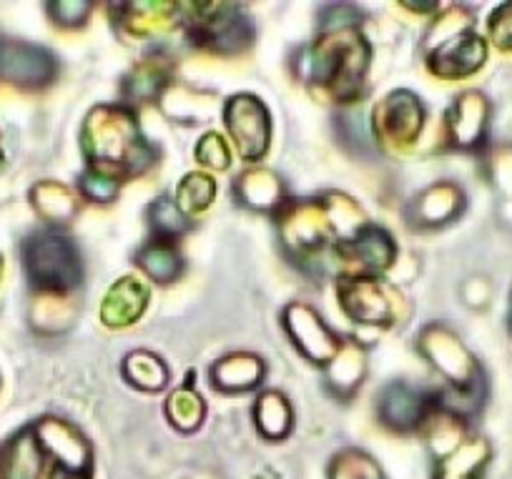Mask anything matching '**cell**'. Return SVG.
Wrapping results in <instances>:
<instances>
[{"instance_id":"cell-36","label":"cell","mask_w":512,"mask_h":479,"mask_svg":"<svg viewBox=\"0 0 512 479\" xmlns=\"http://www.w3.org/2000/svg\"><path fill=\"white\" fill-rule=\"evenodd\" d=\"M121 194V184H116L108 176L96 174V171L86 169L81 176H78V196L91 204H113Z\"/></svg>"},{"instance_id":"cell-11","label":"cell","mask_w":512,"mask_h":479,"mask_svg":"<svg viewBox=\"0 0 512 479\" xmlns=\"http://www.w3.org/2000/svg\"><path fill=\"white\" fill-rule=\"evenodd\" d=\"M425 118L427 108L417 93H412L410 88L390 91L372 108L374 143L382 151L402 156L417 146L422 128H425Z\"/></svg>"},{"instance_id":"cell-40","label":"cell","mask_w":512,"mask_h":479,"mask_svg":"<svg viewBox=\"0 0 512 479\" xmlns=\"http://www.w3.org/2000/svg\"><path fill=\"white\" fill-rule=\"evenodd\" d=\"M510 327H512V309H510Z\"/></svg>"},{"instance_id":"cell-6","label":"cell","mask_w":512,"mask_h":479,"mask_svg":"<svg viewBox=\"0 0 512 479\" xmlns=\"http://www.w3.org/2000/svg\"><path fill=\"white\" fill-rule=\"evenodd\" d=\"M28 284L46 296H68L83 284V259L76 241L61 229H41L23 241Z\"/></svg>"},{"instance_id":"cell-20","label":"cell","mask_w":512,"mask_h":479,"mask_svg":"<svg viewBox=\"0 0 512 479\" xmlns=\"http://www.w3.org/2000/svg\"><path fill=\"white\" fill-rule=\"evenodd\" d=\"M234 201L244 209L256 211V214L279 216L284 206L289 204V191L282 176L272 169H246L231 184Z\"/></svg>"},{"instance_id":"cell-27","label":"cell","mask_w":512,"mask_h":479,"mask_svg":"<svg viewBox=\"0 0 512 479\" xmlns=\"http://www.w3.org/2000/svg\"><path fill=\"white\" fill-rule=\"evenodd\" d=\"M121 377L128 387L146 394H159L169 387L171 372L169 364L151 349H134L121 362Z\"/></svg>"},{"instance_id":"cell-19","label":"cell","mask_w":512,"mask_h":479,"mask_svg":"<svg viewBox=\"0 0 512 479\" xmlns=\"http://www.w3.org/2000/svg\"><path fill=\"white\" fill-rule=\"evenodd\" d=\"M467 196L455 181H437L422 189L407 206V224L417 231H435L460 219Z\"/></svg>"},{"instance_id":"cell-17","label":"cell","mask_w":512,"mask_h":479,"mask_svg":"<svg viewBox=\"0 0 512 479\" xmlns=\"http://www.w3.org/2000/svg\"><path fill=\"white\" fill-rule=\"evenodd\" d=\"M490 128V101L480 91H465L455 96L445 113V136L455 151H480Z\"/></svg>"},{"instance_id":"cell-29","label":"cell","mask_w":512,"mask_h":479,"mask_svg":"<svg viewBox=\"0 0 512 479\" xmlns=\"http://www.w3.org/2000/svg\"><path fill=\"white\" fill-rule=\"evenodd\" d=\"M78 191L68 189L61 181H38L31 189V206L48 224H68L78 214Z\"/></svg>"},{"instance_id":"cell-28","label":"cell","mask_w":512,"mask_h":479,"mask_svg":"<svg viewBox=\"0 0 512 479\" xmlns=\"http://www.w3.org/2000/svg\"><path fill=\"white\" fill-rule=\"evenodd\" d=\"M134 264L149 276L154 284H174L181 279L186 269V261L181 256L179 246L174 241H159L149 239L134 256Z\"/></svg>"},{"instance_id":"cell-25","label":"cell","mask_w":512,"mask_h":479,"mask_svg":"<svg viewBox=\"0 0 512 479\" xmlns=\"http://www.w3.org/2000/svg\"><path fill=\"white\" fill-rule=\"evenodd\" d=\"M367 377V352L357 339H344L337 357L324 367L327 389L342 402H349Z\"/></svg>"},{"instance_id":"cell-22","label":"cell","mask_w":512,"mask_h":479,"mask_svg":"<svg viewBox=\"0 0 512 479\" xmlns=\"http://www.w3.org/2000/svg\"><path fill=\"white\" fill-rule=\"evenodd\" d=\"M267 379V362L256 352H229L209 369L211 389L219 394H246Z\"/></svg>"},{"instance_id":"cell-16","label":"cell","mask_w":512,"mask_h":479,"mask_svg":"<svg viewBox=\"0 0 512 479\" xmlns=\"http://www.w3.org/2000/svg\"><path fill=\"white\" fill-rule=\"evenodd\" d=\"M58 76V58L48 48L18 38H0V81L28 91L48 88Z\"/></svg>"},{"instance_id":"cell-32","label":"cell","mask_w":512,"mask_h":479,"mask_svg":"<svg viewBox=\"0 0 512 479\" xmlns=\"http://www.w3.org/2000/svg\"><path fill=\"white\" fill-rule=\"evenodd\" d=\"M216 191H219V186H216L214 176L204 174V171H191L181 179L174 201L189 219H194L214 204Z\"/></svg>"},{"instance_id":"cell-4","label":"cell","mask_w":512,"mask_h":479,"mask_svg":"<svg viewBox=\"0 0 512 479\" xmlns=\"http://www.w3.org/2000/svg\"><path fill=\"white\" fill-rule=\"evenodd\" d=\"M417 352L447 382V387L437 389L442 414L467 422L480 412L485 402V374L452 329L445 324H427L417 337Z\"/></svg>"},{"instance_id":"cell-5","label":"cell","mask_w":512,"mask_h":479,"mask_svg":"<svg viewBox=\"0 0 512 479\" xmlns=\"http://www.w3.org/2000/svg\"><path fill=\"white\" fill-rule=\"evenodd\" d=\"M425 66L432 76L445 81H462L487 63V41L472 28L470 13L452 6L445 16L432 23L425 43Z\"/></svg>"},{"instance_id":"cell-7","label":"cell","mask_w":512,"mask_h":479,"mask_svg":"<svg viewBox=\"0 0 512 479\" xmlns=\"http://www.w3.org/2000/svg\"><path fill=\"white\" fill-rule=\"evenodd\" d=\"M191 46L214 56H239L254 43V23L236 3H179Z\"/></svg>"},{"instance_id":"cell-24","label":"cell","mask_w":512,"mask_h":479,"mask_svg":"<svg viewBox=\"0 0 512 479\" xmlns=\"http://www.w3.org/2000/svg\"><path fill=\"white\" fill-rule=\"evenodd\" d=\"M43 472L46 459L38 447L33 424L18 429L0 444V479H41Z\"/></svg>"},{"instance_id":"cell-39","label":"cell","mask_w":512,"mask_h":479,"mask_svg":"<svg viewBox=\"0 0 512 479\" xmlns=\"http://www.w3.org/2000/svg\"><path fill=\"white\" fill-rule=\"evenodd\" d=\"M0 279H3V256H0Z\"/></svg>"},{"instance_id":"cell-33","label":"cell","mask_w":512,"mask_h":479,"mask_svg":"<svg viewBox=\"0 0 512 479\" xmlns=\"http://www.w3.org/2000/svg\"><path fill=\"white\" fill-rule=\"evenodd\" d=\"M329 479H387L384 477L382 467L377 464V459L372 454H367L364 449L347 447L342 452H337L329 462L327 469Z\"/></svg>"},{"instance_id":"cell-37","label":"cell","mask_w":512,"mask_h":479,"mask_svg":"<svg viewBox=\"0 0 512 479\" xmlns=\"http://www.w3.org/2000/svg\"><path fill=\"white\" fill-rule=\"evenodd\" d=\"M487 33L500 51H512V3H502L500 8L492 11L490 21H487Z\"/></svg>"},{"instance_id":"cell-18","label":"cell","mask_w":512,"mask_h":479,"mask_svg":"<svg viewBox=\"0 0 512 479\" xmlns=\"http://www.w3.org/2000/svg\"><path fill=\"white\" fill-rule=\"evenodd\" d=\"M113 16V26L128 38L149 41V38L164 36L176 23H181L179 3L169 0H136V3H111L108 6Z\"/></svg>"},{"instance_id":"cell-12","label":"cell","mask_w":512,"mask_h":479,"mask_svg":"<svg viewBox=\"0 0 512 479\" xmlns=\"http://www.w3.org/2000/svg\"><path fill=\"white\" fill-rule=\"evenodd\" d=\"M224 126L246 164L262 161L272 146V111L254 93H234L224 101Z\"/></svg>"},{"instance_id":"cell-26","label":"cell","mask_w":512,"mask_h":479,"mask_svg":"<svg viewBox=\"0 0 512 479\" xmlns=\"http://www.w3.org/2000/svg\"><path fill=\"white\" fill-rule=\"evenodd\" d=\"M256 432L267 442H284L294 429V407L289 397L279 389H267L256 397L251 407Z\"/></svg>"},{"instance_id":"cell-23","label":"cell","mask_w":512,"mask_h":479,"mask_svg":"<svg viewBox=\"0 0 512 479\" xmlns=\"http://www.w3.org/2000/svg\"><path fill=\"white\" fill-rule=\"evenodd\" d=\"M171 71H174L171 61L161 56H146L144 61L128 68L126 76L121 78V88H118L123 106L139 108L161 101L171 83Z\"/></svg>"},{"instance_id":"cell-14","label":"cell","mask_w":512,"mask_h":479,"mask_svg":"<svg viewBox=\"0 0 512 479\" xmlns=\"http://www.w3.org/2000/svg\"><path fill=\"white\" fill-rule=\"evenodd\" d=\"M279 322L292 347L314 367H327L344 344V337H339L324 322V316L304 301H289L279 314Z\"/></svg>"},{"instance_id":"cell-9","label":"cell","mask_w":512,"mask_h":479,"mask_svg":"<svg viewBox=\"0 0 512 479\" xmlns=\"http://www.w3.org/2000/svg\"><path fill=\"white\" fill-rule=\"evenodd\" d=\"M337 301L349 322L369 329H390L405 316V296L382 276H337Z\"/></svg>"},{"instance_id":"cell-35","label":"cell","mask_w":512,"mask_h":479,"mask_svg":"<svg viewBox=\"0 0 512 479\" xmlns=\"http://www.w3.org/2000/svg\"><path fill=\"white\" fill-rule=\"evenodd\" d=\"M96 11V3L91 0H58V3H46V13L58 28L76 31L91 21V13Z\"/></svg>"},{"instance_id":"cell-3","label":"cell","mask_w":512,"mask_h":479,"mask_svg":"<svg viewBox=\"0 0 512 479\" xmlns=\"http://www.w3.org/2000/svg\"><path fill=\"white\" fill-rule=\"evenodd\" d=\"M372 66V46L362 28L317 31L309 46L294 58V76L314 93L334 103H354L362 98Z\"/></svg>"},{"instance_id":"cell-8","label":"cell","mask_w":512,"mask_h":479,"mask_svg":"<svg viewBox=\"0 0 512 479\" xmlns=\"http://www.w3.org/2000/svg\"><path fill=\"white\" fill-rule=\"evenodd\" d=\"M427 427L432 429L435 449V477L432 479H482L490 464V442L467 432L465 422L437 412Z\"/></svg>"},{"instance_id":"cell-15","label":"cell","mask_w":512,"mask_h":479,"mask_svg":"<svg viewBox=\"0 0 512 479\" xmlns=\"http://www.w3.org/2000/svg\"><path fill=\"white\" fill-rule=\"evenodd\" d=\"M332 254L342 266L339 276H382L395 266L400 249L390 231L367 224L354 236L339 241Z\"/></svg>"},{"instance_id":"cell-10","label":"cell","mask_w":512,"mask_h":479,"mask_svg":"<svg viewBox=\"0 0 512 479\" xmlns=\"http://www.w3.org/2000/svg\"><path fill=\"white\" fill-rule=\"evenodd\" d=\"M48 479H93V447L86 434L63 417L33 422Z\"/></svg>"},{"instance_id":"cell-2","label":"cell","mask_w":512,"mask_h":479,"mask_svg":"<svg viewBox=\"0 0 512 479\" xmlns=\"http://www.w3.org/2000/svg\"><path fill=\"white\" fill-rule=\"evenodd\" d=\"M282 251L299 266L319 261L327 249L349 239L369 224L357 201L339 191L314 199L289 201L282 214L274 216Z\"/></svg>"},{"instance_id":"cell-13","label":"cell","mask_w":512,"mask_h":479,"mask_svg":"<svg viewBox=\"0 0 512 479\" xmlns=\"http://www.w3.org/2000/svg\"><path fill=\"white\" fill-rule=\"evenodd\" d=\"M374 412L382 427L397 434L420 432L440 412L437 389L415 387L410 382H392L377 394Z\"/></svg>"},{"instance_id":"cell-1","label":"cell","mask_w":512,"mask_h":479,"mask_svg":"<svg viewBox=\"0 0 512 479\" xmlns=\"http://www.w3.org/2000/svg\"><path fill=\"white\" fill-rule=\"evenodd\" d=\"M81 151L86 169L126 184L149 174L159 151L141 131L134 108L123 103H101L91 108L81 126Z\"/></svg>"},{"instance_id":"cell-21","label":"cell","mask_w":512,"mask_h":479,"mask_svg":"<svg viewBox=\"0 0 512 479\" xmlns=\"http://www.w3.org/2000/svg\"><path fill=\"white\" fill-rule=\"evenodd\" d=\"M151 301V289L141 276H121L108 286L101 301V324L108 329L134 327L141 322Z\"/></svg>"},{"instance_id":"cell-30","label":"cell","mask_w":512,"mask_h":479,"mask_svg":"<svg viewBox=\"0 0 512 479\" xmlns=\"http://www.w3.org/2000/svg\"><path fill=\"white\" fill-rule=\"evenodd\" d=\"M164 417L169 419L171 427L181 434H194L196 429H201L206 419V402L194 387H191V379L184 387L174 389V392L166 397L164 402Z\"/></svg>"},{"instance_id":"cell-31","label":"cell","mask_w":512,"mask_h":479,"mask_svg":"<svg viewBox=\"0 0 512 479\" xmlns=\"http://www.w3.org/2000/svg\"><path fill=\"white\" fill-rule=\"evenodd\" d=\"M146 224H149L151 239L174 241V244L191 231V219L171 196H159L146 206Z\"/></svg>"},{"instance_id":"cell-34","label":"cell","mask_w":512,"mask_h":479,"mask_svg":"<svg viewBox=\"0 0 512 479\" xmlns=\"http://www.w3.org/2000/svg\"><path fill=\"white\" fill-rule=\"evenodd\" d=\"M194 158H196V164H201L209 171H216V174L229 169L231 161H234V158H231L229 143H226V138L221 136L219 131L204 133V136L196 141Z\"/></svg>"},{"instance_id":"cell-38","label":"cell","mask_w":512,"mask_h":479,"mask_svg":"<svg viewBox=\"0 0 512 479\" xmlns=\"http://www.w3.org/2000/svg\"><path fill=\"white\" fill-rule=\"evenodd\" d=\"M402 8L412 13H437L440 11V3H402Z\"/></svg>"}]
</instances>
